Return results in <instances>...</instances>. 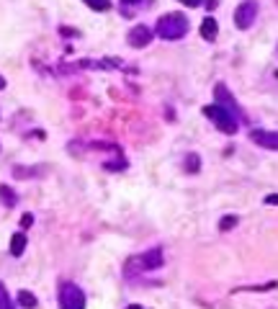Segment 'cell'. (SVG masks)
Here are the masks:
<instances>
[{
    "label": "cell",
    "instance_id": "obj_1",
    "mask_svg": "<svg viewBox=\"0 0 278 309\" xmlns=\"http://www.w3.org/2000/svg\"><path fill=\"white\" fill-rule=\"evenodd\" d=\"M188 29H191V24H188V18L183 13H165V16L157 18L155 34L160 39H165V42H178V39H183L188 34Z\"/></svg>",
    "mask_w": 278,
    "mask_h": 309
},
{
    "label": "cell",
    "instance_id": "obj_2",
    "mask_svg": "<svg viewBox=\"0 0 278 309\" xmlns=\"http://www.w3.org/2000/svg\"><path fill=\"white\" fill-rule=\"evenodd\" d=\"M203 116H209L221 134H237V129H239V119H237L229 108H224L221 103L206 106V108H203Z\"/></svg>",
    "mask_w": 278,
    "mask_h": 309
},
{
    "label": "cell",
    "instance_id": "obj_3",
    "mask_svg": "<svg viewBox=\"0 0 278 309\" xmlns=\"http://www.w3.org/2000/svg\"><path fill=\"white\" fill-rule=\"evenodd\" d=\"M162 265V250L160 247H152V250H147V253H142L139 258H132L129 263H126V276H134L137 271L142 273V271H157Z\"/></svg>",
    "mask_w": 278,
    "mask_h": 309
},
{
    "label": "cell",
    "instance_id": "obj_4",
    "mask_svg": "<svg viewBox=\"0 0 278 309\" xmlns=\"http://www.w3.org/2000/svg\"><path fill=\"white\" fill-rule=\"evenodd\" d=\"M60 304L65 309H83L85 306V294L75 283H62L60 286Z\"/></svg>",
    "mask_w": 278,
    "mask_h": 309
},
{
    "label": "cell",
    "instance_id": "obj_5",
    "mask_svg": "<svg viewBox=\"0 0 278 309\" xmlns=\"http://www.w3.org/2000/svg\"><path fill=\"white\" fill-rule=\"evenodd\" d=\"M255 18H257V0H242L234 11V26L245 31L255 24Z\"/></svg>",
    "mask_w": 278,
    "mask_h": 309
},
{
    "label": "cell",
    "instance_id": "obj_6",
    "mask_svg": "<svg viewBox=\"0 0 278 309\" xmlns=\"http://www.w3.org/2000/svg\"><path fill=\"white\" fill-rule=\"evenodd\" d=\"M214 98H216V103H221L224 108H229V111H232L239 121H245V119H247V116H245V111H242V106L234 101V95L229 93V88H227L224 83H216V85H214Z\"/></svg>",
    "mask_w": 278,
    "mask_h": 309
},
{
    "label": "cell",
    "instance_id": "obj_7",
    "mask_svg": "<svg viewBox=\"0 0 278 309\" xmlns=\"http://www.w3.org/2000/svg\"><path fill=\"white\" fill-rule=\"evenodd\" d=\"M150 42H152V31H150L144 24L134 26V29L126 34V44H129L132 49H144V47H150Z\"/></svg>",
    "mask_w": 278,
    "mask_h": 309
},
{
    "label": "cell",
    "instance_id": "obj_8",
    "mask_svg": "<svg viewBox=\"0 0 278 309\" xmlns=\"http://www.w3.org/2000/svg\"><path fill=\"white\" fill-rule=\"evenodd\" d=\"M250 139H252L257 147H265V149H278V131L252 129V131H250Z\"/></svg>",
    "mask_w": 278,
    "mask_h": 309
},
{
    "label": "cell",
    "instance_id": "obj_9",
    "mask_svg": "<svg viewBox=\"0 0 278 309\" xmlns=\"http://www.w3.org/2000/svg\"><path fill=\"white\" fill-rule=\"evenodd\" d=\"M216 34H219V24H216V18H214V16H206V18L201 21V39L214 42Z\"/></svg>",
    "mask_w": 278,
    "mask_h": 309
},
{
    "label": "cell",
    "instance_id": "obj_10",
    "mask_svg": "<svg viewBox=\"0 0 278 309\" xmlns=\"http://www.w3.org/2000/svg\"><path fill=\"white\" fill-rule=\"evenodd\" d=\"M24 250H26V235L18 232V235H13V240H11V253L18 258V255H24Z\"/></svg>",
    "mask_w": 278,
    "mask_h": 309
},
{
    "label": "cell",
    "instance_id": "obj_11",
    "mask_svg": "<svg viewBox=\"0 0 278 309\" xmlns=\"http://www.w3.org/2000/svg\"><path fill=\"white\" fill-rule=\"evenodd\" d=\"M198 170H201V158H198L196 152H188V154H186V173L193 176V173H198Z\"/></svg>",
    "mask_w": 278,
    "mask_h": 309
},
{
    "label": "cell",
    "instance_id": "obj_12",
    "mask_svg": "<svg viewBox=\"0 0 278 309\" xmlns=\"http://www.w3.org/2000/svg\"><path fill=\"white\" fill-rule=\"evenodd\" d=\"M0 191H3V206H6V209H13L16 201H18V196L13 194V188H11V186H3Z\"/></svg>",
    "mask_w": 278,
    "mask_h": 309
},
{
    "label": "cell",
    "instance_id": "obj_13",
    "mask_svg": "<svg viewBox=\"0 0 278 309\" xmlns=\"http://www.w3.org/2000/svg\"><path fill=\"white\" fill-rule=\"evenodd\" d=\"M36 304H39V301H36V296H34L31 291H26V288L18 291V306H29V309H31V306H36Z\"/></svg>",
    "mask_w": 278,
    "mask_h": 309
},
{
    "label": "cell",
    "instance_id": "obj_14",
    "mask_svg": "<svg viewBox=\"0 0 278 309\" xmlns=\"http://www.w3.org/2000/svg\"><path fill=\"white\" fill-rule=\"evenodd\" d=\"M83 3L93 11H108L111 8V0H83Z\"/></svg>",
    "mask_w": 278,
    "mask_h": 309
},
{
    "label": "cell",
    "instance_id": "obj_15",
    "mask_svg": "<svg viewBox=\"0 0 278 309\" xmlns=\"http://www.w3.org/2000/svg\"><path fill=\"white\" fill-rule=\"evenodd\" d=\"M237 222H239V217H234V214H229V217H221V219H219V229H224V232H227V229H232Z\"/></svg>",
    "mask_w": 278,
    "mask_h": 309
},
{
    "label": "cell",
    "instance_id": "obj_16",
    "mask_svg": "<svg viewBox=\"0 0 278 309\" xmlns=\"http://www.w3.org/2000/svg\"><path fill=\"white\" fill-rule=\"evenodd\" d=\"M124 168H126V160H124V158L108 160V163H106V170H124Z\"/></svg>",
    "mask_w": 278,
    "mask_h": 309
},
{
    "label": "cell",
    "instance_id": "obj_17",
    "mask_svg": "<svg viewBox=\"0 0 278 309\" xmlns=\"http://www.w3.org/2000/svg\"><path fill=\"white\" fill-rule=\"evenodd\" d=\"M0 301H3V309H11V306H13V301H11V296H8V288H6V286H0Z\"/></svg>",
    "mask_w": 278,
    "mask_h": 309
},
{
    "label": "cell",
    "instance_id": "obj_18",
    "mask_svg": "<svg viewBox=\"0 0 278 309\" xmlns=\"http://www.w3.org/2000/svg\"><path fill=\"white\" fill-rule=\"evenodd\" d=\"M31 224H34V214H31V211H26V214L21 217V227H24V229H29Z\"/></svg>",
    "mask_w": 278,
    "mask_h": 309
},
{
    "label": "cell",
    "instance_id": "obj_19",
    "mask_svg": "<svg viewBox=\"0 0 278 309\" xmlns=\"http://www.w3.org/2000/svg\"><path fill=\"white\" fill-rule=\"evenodd\" d=\"M265 204H268V206H278V194H270V196H265Z\"/></svg>",
    "mask_w": 278,
    "mask_h": 309
},
{
    "label": "cell",
    "instance_id": "obj_20",
    "mask_svg": "<svg viewBox=\"0 0 278 309\" xmlns=\"http://www.w3.org/2000/svg\"><path fill=\"white\" fill-rule=\"evenodd\" d=\"M180 3H183V6H188V8H198V6L203 3V0H180Z\"/></svg>",
    "mask_w": 278,
    "mask_h": 309
},
{
    "label": "cell",
    "instance_id": "obj_21",
    "mask_svg": "<svg viewBox=\"0 0 278 309\" xmlns=\"http://www.w3.org/2000/svg\"><path fill=\"white\" fill-rule=\"evenodd\" d=\"M60 34H62V36H78L75 29H60Z\"/></svg>",
    "mask_w": 278,
    "mask_h": 309
},
{
    "label": "cell",
    "instance_id": "obj_22",
    "mask_svg": "<svg viewBox=\"0 0 278 309\" xmlns=\"http://www.w3.org/2000/svg\"><path fill=\"white\" fill-rule=\"evenodd\" d=\"M137 3H139V0H121V6H124V8H129V6H137Z\"/></svg>",
    "mask_w": 278,
    "mask_h": 309
}]
</instances>
